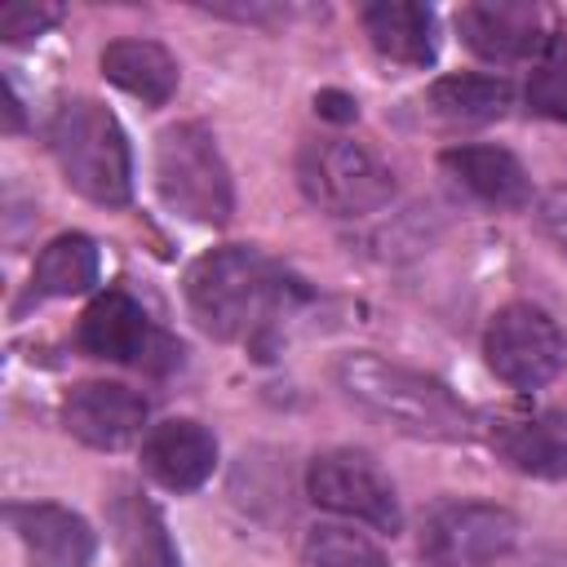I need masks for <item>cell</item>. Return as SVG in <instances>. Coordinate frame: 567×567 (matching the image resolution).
<instances>
[{
    "label": "cell",
    "instance_id": "9c48e42d",
    "mask_svg": "<svg viewBox=\"0 0 567 567\" xmlns=\"http://www.w3.org/2000/svg\"><path fill=\"white\" fill-rule=\"evenodd\" d=\"M75 346L93 359H106V363H137V368H159L155 354H164L168 363L182 359V346H173L155 323L151 315L120 288L102 292L89 301V310L80 315V328H75Z\"/></svg>",
    "mask_w": 567,
    "mask_h": 567
},
{
    "label": "cell",
    "instance_id": "5b68a950",
    "mask_svg": "<svg viewBox=\"0 0 567 567\" xmlns=\"http://www.w3.org/2000/svg\"><path fill=\"white\" fill-rule=\"evenodd\" d=\"M297 182L328 217H368L394 199L390 164L350 137H310L297 151Z\"/></svg>",
    "mask_w": 567,
    "mask_h": 567
},
{
    "label": "cell",
    "instance_id": "ac0fdd59",
    "mask_svg": "<svg viewBox=\"0 0 567 567\" xmlns=\"http://www.w3.org/2000/svg\"><path fill=\"white\" fill-rule=\"evenodd\" d=\"M102 75H106L115 89H124V93H133L137 102H146V106H164V102L177 93V80H182L177 58H173L164 44L137 40V35L111 40V44L102 49Z\"/></svg>",
    "mask_w": 567,
    "mask_h": 567
},
{
    "label": "cell",
    "instance_id": "52a82bcc",
    "mask_svg": "<svg viewBox=\"0 0 567 567\" xmlns=\"http://www.w3.org/2000/svg\"><path fill=\"white\" fill-rule=\"evenodd\" d=\"M483 354L487 368L514 385V390H540L563 372L567 359V341L558 332V323L532 306V301H509L492 315L487 332H483Z\"/></svg>",
    "mask_w": 567,
    "mask_h": 567
},
{
    "label": "cell",
    "instance_id": "e0dca14e",
    "mask_svg": "<svg viewBox=\"0 0 567 567\" xmlns=\"http://www.w3.org/2000/svg\"><path fill=\"white\" fill-rule=\"evenodd\" d=\"M363 31L372 49L399 66H430L439 58V22L430 4L412 0H377L363 4Z\"/></svg>",
    "mask_w": 567,
    "mask_h": 567
},
{
    "label": "cell",
    "instance_id": "9a60e30c",
    "mask_svg": "<svg viewBox=\"0 0 567 567\" xmlns=\"http://www.w3.org/2000/svg\"><path fill=\"white\" fill-rule=\"evenodd\" d=\"M439 164L452 173L456 186H465L474 199L492 208H527L532 204V177L523 159L505 146H447Z\"/></svg>",
    "mask_w": 567,
    "mask_h": 567
},
{
    "label": "cell",
    "instance_id": "7402d4cb",
    "mask_svg": "<svg viewBox=\"0 0 567 567\" xmlns=\"http://www.w3.org/2000/svg\"><path fill=\"white\" fill-rule=\"evenodd\" d=\"M523 97H527V106H532L536 115L567 124V58H549V62H540V66L532 71Z\"/></svg>",
    "mask_w": 567,
    "mask_h": 567
},
{
    "label": "cell",
    "instance_id": "cb8c5ba5",
    "mask_svg": "<svg viewBox=\"0 0 567 567\" xmlns=\"http://www.w3.org/2000/svg\"><path fill=\"white\" fill-rule=\"evenodd\" d=\"M536 226L545 239H554L563 252H567V186H554L540 195L536 204Z\"/></svg>",
    "mask_w": 567,
    "mask_h": 567
},
{
    "label": "cell",
    "instance_id": "d6986e66",
    "mask_svg": "<svg viewBox=\"0 0 567 567\" xmlns=\"http://www.w3.org/2000/svg\"><path fill=\"white\" fill-rule=\"evenodd\" d=\"M97 244L89 235H58L40 248L35 266H31V284H27V297L22 306H35V301H53V297H80L97 284Z\"/></svg>",
    "mask_w": 567,
    "mask_h": 567
},
{
    "label": "cell",
    "instance_id": "3957f363",
    "mask_svg": "<svg viewBox=\"0 0 567 567\" xmlns=\"http://www.w3.org/2000/svg\"><path fill=\"white\" fill-rule=\"evenodd\" d=\"M49 151L66 186L102 208H120L133 195V151L120 120L97 97H71L49 120Z\"/></svg>",
    "mask_w": 567,
    "mask_h": 567
},
{
    "label": "cell",
    "instance_id": "277c9868",
    "mask_svg": "<svg viewBox=\"0 0 567 567\" xmlns=\"http://www.w3.org/2000/svg\"><path fill=\"white\" fill-rule=\"evenodd\" d=\"M155 186L159 199L199 226H226L235 213V186H230V168L217 151V137L195 124H168L155 137Z\"/></svg>",
    "mask_w": 567,
    "mask_h": 567
},
{
    "label": "cell",
    "instance_id": "2e32d148",
    "mask_svg": "<svg viewBox=\"0 0 567 567\" xmlns=\"http://www.w3.org/2000/svg\"><path fill=\"white\" fill-rule=\"evenodd\" d=\"M106 527H111V540H115L124 567H182L159 509L133 483H115L111 487V496H106Z\"/></svg>",
    "mask_w": 567,
    "mask_h": 567
},
{
    "label": "cell",
    "instance_id": "5bb4252c",
    "mask_svg": "<svg viewBox=\"0 0 567 567\" xmlns=\"http://www.w3.org/2000/svg\"><path fill=\"white\" fill-rule=\"evenodd\" d=\"M496 456L527 478H567V408H549L536 416H501L487 430Z\"/></svg>",
    "mask_w": 567,
    "mask_h": 567
},
{
    "label": "cell",
    "instance_id": "44dd1931",
    "mask_svg": "<svg viewBox=\"0 0 567 567\" xmlns=\"http://www.w3.org/2000/svg\"><path fill=\"white\" fill-rule=\"evenodd\" d=\"M301 567H390L381 545L354 523H315L301 540Z\"/></svg>",
    "mask_w": 567,
    "mask_h": 567
},
{
    "label": "cell",
    "instance_id": "6da1fadb",
    "mask_svg": "<svg viewBox=\"0 0 567 567\" xmlns=\"http://www.w3.org/2000/svg\"><path fill=\"white\" fill-rule=\"evenodd\" d=\"M332 377L359 412H368L372 421H381L399 434L434 439V443H461L474 434L470 408L443 381H434L416 368H403L372 350H354V354L337 359Z\"/></svg>",
    "mask_w": 567,
    "mask_h": 567
},
{
    "label": "cell",
    "instance_id": "7c38bea8",
    "mask_svg": "<svg viewBox=\"0 0 567 567\" xmlns=\"http://www.w3.org/2000/svg\"><path fill=\"white\" fill-rule=\"evenodd\" d=\"M9 527L27 554V567H89L93 563L97 540L89 523L66 505H49V501L9 505Z\"/></svg>",
    "mask_w": 567,
    "mask_h": 567
},
{
    "label": "cell",
    "instance_id": "8992f818",
    "mask_svg": "<svg viewBox=\"0 0 567 567\" xmlns=\"http://www.w3.org/2000/svg\"><path fill=\"white\" fill-rule=\"evenodd\" d=\"M306 496L350 523H368L377 532H399L403 527V509L394 496V483L385 478V470L368 456V452H319L306 470Z\"/></svg>",
    "mask_w": 567,
    "mask_h": 567
},
{
    "label": "cell",
    "instance_id": "4fadbf2b",
    "mask_svg": "<svg viewBox=\"0 0 567 567\" xmlns=\"http://www.w3.org/2000/svg\"><path fill=\"white\" fill-rule=\"evenodd\" d=\"M456 31L487 62H523V58H532L549 44V35L540 27V9L536 4H514V0L461 4L456 9Z\"/></svg>",
    "mask_w": 567,
    "mask_h": 567
},
{
    "label": "cell",
    "instance_id": "603a6c76",
    "mask_svg": "<svg viewBox=\"0 0 567 567\" xmlns=\"http://www.w3.org/2000/svg\"><path fill=\"white\" fill-rule=\"evenodd\" d=\"M62 18L58 4H31V0H13L0 9V40H31V35H44L53 22Z\"/></svg>",
    "mask_w": 567,
    "mask_h": 567
},
{
    "label": "cell",
    "instance_id": "30bf717a",
    "mask_svg": "<svg viewBox=\"0 0 567 567\" xmlns=\"http://www.w3.org/2000/svg\"><path fill=\"white\" fill-rule=\"evenodd\" d=\"M62 425L84 447L120 452L128 447L146 425V399L120 381H80L62 399Z\"/></svg>",
    "mask_w": 567,
    "mask_h": 567
},
{
    "label": "cell",
    "instance_id": "ba28073f",
    "mask_svg": "<svg viewBox=\"0 0 567 567\" xmlns=\"http://www.w3.org/2000/svg\"><path fill=\"white\" fill-rule=\"evenodd\" d=\"M518 540V518L505 505L452 501L421 527V554L430 567H492Z\"/></svg>",
    "mask_w": 567,
    "mask_h": 567
},
{
    "label": "cell",
    "instance_id": "7a4b0ae2",
    "mask_svg": "<svg viewBox=\"0 0 567 567\" xmlns=\"http://www.w3.org/2000/svg\"><path fill=\"white\" fill-rule=\"evenodd\" d=\"M288 292L279 266L248 244L213 248L186 270L190 319L217 341H252Z\"/></svg>",
    "mask_w": 567,
    "mask_h": 567
},
{
    "label": "cell",
    "instance_id": "8fae6325",
    "mask_svg": "<svg viewBox=\"0 0 567 567\" xmlns=\"http://www.w3.org/2000/svg\"><path fill=\"white\" fill-rule=\"evenodd\" d=\"M142 470L164 492H195L217 470V439L190 416H168V421L146 430Z\"/></svg>",
    "mask_w": 567,
    "mask_h": 567
},
{
    "label": "cell",
    "instance_id": "ffe728a7",
    "mask_svg": "<svg viewBox=\"0 0 567 567\" xmlns=\"http://www.w3.org/2000/svg\"><path fill=\"white\" fill-rule=\"evenodd\" d=\"M514 102V84L505 75H443L425 89V106L452 124V128H474V124H492L509 111Z\"/></svg>",
    "mask_w": 567,
    "mask_h": 567
},
{
    "label": "cell",
    "instance_id": "d4e9b609",
    "mask_svg": "<svg viewBox=\"0 0 567 567\" xmlns=\"http://www.w3.org/2000/svg\"><path fill=\"white\" fill-rule=\"evenodd\" d=\"M315 106H319V115L323 120H337V124H346V120H354V97L350 93H341V89H323L319 97H315Z\"/></svg>",
    "mask_w": 567,
    "mask_h": 567
}]
</instances>
